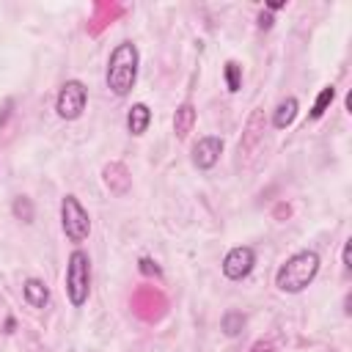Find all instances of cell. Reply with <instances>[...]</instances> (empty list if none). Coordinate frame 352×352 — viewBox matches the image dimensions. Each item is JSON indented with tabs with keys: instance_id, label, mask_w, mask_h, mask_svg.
<instances>
[{
	"instance_id": "cell-13",
	"label": "cell",
	"mask_w": 352,
	"mask_h": 352,
	"mask_svg": "<svg viewBox=\"0 0 352 352\" xmlns=\"http://www.w3.org/2000/svg\"><path fill=\"white\" fill-rule=\"evenodd\" d=\"M261 132H264V116H261V110H256V113L250 116V121H248V135H245L242 143H239V154H242V151H250V148L261 140Z\"/></svg>"
},
{
	"instance_id": "cell-4",
	"label": "cell",
	"mask_w": 352,
	"mask_h": 352,
	"mask_svg": "<svg viewBox=\"0 0 352 352\" xmlns=\"http://www.w3.org/2000/svg\"><path fill=\"white\" fill-rule=\"evenodd\" d=\"M60 226L69 242H85L91 234V217L85 206L77 201V195H66L60 201Z\"/></svg>"
},
{
	"instance_id": "cell-1",
	"label": "cell",
	"mask_w": 352,
	"mask_h": 352,
	"mask_svg": "<svg viewBox=\"0 0 352 352\" xmlns=\"http://www.w3.org/2000/svg\"><path fill=\"white\" fill-rule=\"evenodd\" d=\"M138 63H140V55H138V47H135L132 41H121V44L113 47V52H110V58H107L104 82H107V88H110L116 96H126V94L135 88Z\"/></svg>"
},
{
	"instance_id": "cell-7",
	"label": "cell",
	"mask_w": 352,
	"mask_h": 352,
	"mask_svg": "<svg viewBox=\"0 0 352 352\" xmlns=\"http://www.w3.org/2000/svg\"><path fill=\"white\" fill-rule=\"evenodd\" d=\"M220 154H223V138L206 135V138H201V140L192 146V165H195L198 170H209V168L217 165Z\"/></svg>"
},
{
	"instance_id": "cell-14",
	"label": "cell",
	"mask_w": 352,
	"mask_h": 352,
	"mask_svg": "<svg viewBox=\"0 0 352 352\" xmlns=\"http://www.w3.org/2000/svg\"><path fill=\"white\" fill-rule=\"evenodd\" d=\"M220 327H223V333H226L228 338L239 336L242 327H245V314H242V311H226L223 319H220Z\"/></svg>"
},
{
	"instance_id": "cell-5",
	"label": "cell",
	"mask_w": 352,
	"mask_h": 352,
	"mask_svg": "<svg viewBox=\"0 0 352 352\" xmlns=\"http://www.w3.org/2000/svg\"><path fill=\"white\" fill-rule=\"evenodd\" d=\"M85 104H88V88L80 80H66L58 91V99H55L58 116L66 118V121H74V118L82 116Z\"/></svg>"
},
{
	"instance_id": "cell-12",
	"label": "cell",
	"mask_w": 352,
	"mask_h": 352,
	"mask_svg": "<svg viewBox=\"0 0 352 352\" xmlns=\"http://www.w3.org/2000/svg\"><path fill=\"white\" fill-rule=\"evenodd\" d=\"M297 110H300V102H297L294 96H286V99L275 107V113H272V126H275V129H286V126L297 118Z\"/></svg>"
},
{
	"instance_id": "cell-10",
	"label": "cell",
	"mask_w": 352,
	"mask_h": 352,
	"mask_svg": "<svg viewBox=\"0 0 352 352\" xmlns=\"http://www.w3.org/2000/svg\"><path fill=\"white\" fill-rule=\"evenodd\" d=\"M195 107L190 104V102H182L179 107H176V113H173V132H176V138L179 140H184L190 132H192V126H195Z\"/></svg>"
},
{
	"instance_id": "cell-19",
	"label": "cell",
	"mask_w": 352,
	"mask_h": 352,
	"mask_svg": "<svg viewBox=\"0 0 352 352\" xmlns=\"http://www.w3.org/2000/svg\"><path fill=\"white\" fill-rule=\"evenodd\" d=\"M250 352H275V346H272L270 341H256V344L250 346Z\"/></svg>"
},
{
	"instance_id": "cell-2",
	"label": "cell",
	"mask_w": 352,
	"mask_h": 352,
	"mask_svg": "<svg viewBox=\"0 0 352 352\" xmlns=\"http://www.w3.org/2000/svg\"><path fill=\"white\" fill-rule=\"evenodd\" d=\"M319 272V253L316 250H297L294 256H289L278 272H275V286L286 294H300L305 286L314 283Z\"/></svg>"
},
{
	"instance_id": "cell-18",
	"label": "cell",
	"mask_w": 352,
	"mask_h": 352,
	"mask_svg": "<svg viewBox=\"0 0 352 352\" xmlns=\"http://www.w3.org/2000/svg\"><path fill=\"white\" fill-rule=\"evenodd\" d=\"M140 272L143 275H160V267L151 258H140Z\"/></svg>"
},
{
	"instance_id": "cell-11",
	"label": "cell",
	"mask_w": 352,
	"mask_h": 352,
	"mask_svg": "<svg viewBox=\"0 0 352 352\" xmlns=\"http://www.w3.org/2000/svg\"><path fill=\"white\" fill-rule=\"evenodd\" d=\"M22 294H25V300H28L30 308H47V302H50V289L38 278H28L22 283Z\"/></svg>"
},
{
	"instance_id": "cell-9",
	"label": "cell",
	"mask_w": 352,
	"mask_h": 352,
	"mask_svg": "<svg viewBox=\"0 0 352 352\" xmlns=\"http://www.w3.org/2000/svg\"><path fill=\"white\" fill-rule=\"evenodd\" d=\"M148 124H151V110H148V104L135 102V104L129 107V113H126V129H129V135L140 138V135L148 129Z\"/></svg>"
},
{
	"instance_id": "cell-8",
	"label": "cell",
	"mask_w": 352,
	"mask_h": 352,
	"mask_svg": "<svg viewBox=\"0 0 352 352\" xmlns=\"http://www.w3.org/2000/svg\"><path fill=\"white\" fill-rule=\"evenodd\" d=\"M102 179H104V184H107L110 192H116V195H126L129 192L132 176H129V170H126L124 162H107L104 170H102Z\"/></svg>"
},
{
	"instance_id": "cell-3",
	"label": "cell",
	"mask_w": 352,
	"mask_h": 352,
	"mask_svg": "<svg viewBox=\"0 0 352 352\" xmlns=\"http://www.w3.org/2000/svg\"><path fill=\"white\" fill-rule=\"evenodd\" d=\"M66 294L74 308L88 302L91 294V258L85 250H72L66 264Z\"/></svg>"
},
{
	"instance_id": "cell-20",
	"label": "cell",
	"mask_w": 352,
	"mask_h": 352,
	"mask_svg": "<svg viewBox=\"0 0 352 352\" xmlns=\"http://www.w3.org/2000/svg\"><path fill=\"white\" fill-rule=\"evenodd\" d=\"M344 267H352V242H344Z\"/></svg>"
},
{
	"instance_id": "cell-21",
	"label": "cell",
	"mask_w": 352,
	"mask_h": 352,
	"mask_svg": "<svg viewBox=\"0 0 352 352\" xmlns=\"http://www.w3.org/2000/svg\"><path fill=\"white\" fill-rule=\"evenodd\" d=\"M258 28H261V30H267V28H272V16L261 11V14H258Z\"/></svg>"
},
{
	"instance_id": "cell-16",
	"label": "cell",
	"mask_w": 352,
	"mask_h": 352,
	"mask_svg": "<svg viewBox=\"0 0 352 352\" xmlns=\"http://www.w3.org/2000/svg\"><path fill=\"white\" fill-rule=\"evenodd\" d=\"M226 85H228L231 94H236L242 88V66L236 60H228L226 63Z\"/></svg>"
},
{
	"instance_id": "cell-17",
	"label": "cell",
	"mask_w": 352,
	"mask_h": 352,
	"mask_svg": "<svg viewBox=\"0 0 352 352\" xmlns=\"http://www.w3.org/2000/svg\"><path fill=\"white\" fill-rule=\"evenodd\" d=\"M14 217L22 220V223H33V204H30V198L19 195V198L14 201Z\"/></svg>"
},
{
	"instance_id": "cell-6",
	"label": "cell",
	"mask_w": 352,
	"mask_h": 352,
	"mask_svg": "<svg viewBox=\"0 0 352 352\" xmlns=\"http://www.w3.org/2000/svg\"><path fill=\"white\" fill-rule=\"evenodd\" d=\"M253 264H256V250L250 245H236L223 258V275L228 280H242V278L250 275Z\"/></svg>"
},
{
	"instance_id": "cell-15",
	"label": "cell",
	"mask_w": 352,
	"mask_h": 352,
	"mask_svg": "<svg viewBox=\"0 0 352 352\" xmlns=\"http://www.w3.org/2000/svg\"><path fill=\"white\" fill-rule=\"evenodd\" d=\"M333 99H336V88H333V85H324V88L316 94V102H314V107H311V118H322L324 110L333 104Z\"/></svg>"
}]
</instances>
